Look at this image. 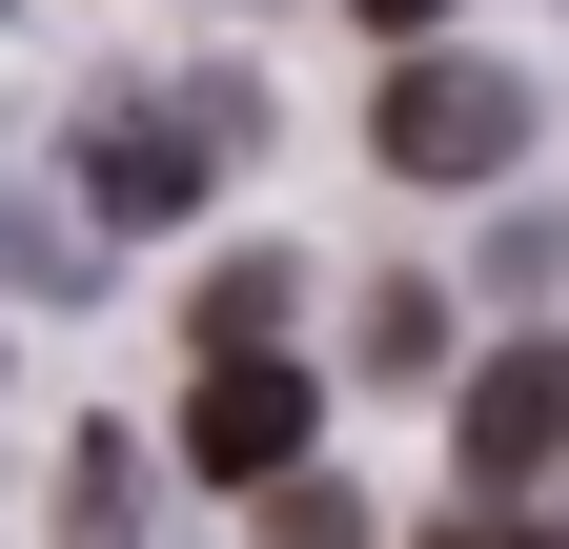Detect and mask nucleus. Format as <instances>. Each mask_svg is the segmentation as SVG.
I'll list each match as a JSON object with an SVG mask.
<instances>
[{"label": "nucleus", "instance_id": "obj_1", "mask_svg": "<svg viewBox=\"0 0 569 549\" xmlns=\"http://www.w3.org/2000/svg\"><path fill=\"white\" fill-rule=\"evenodd\" d=\"M367 163H387V183H509V163H529V82L468 61V41H407L387 102H367Z\"/></svg>", "mask_w": 569, "mask_h": 549}, {"label": "nucleus", "instance_id": "obj_2", "mask_svg": "<svg viewBox=\"0 0 569 549\" xmlns=\"http://www.w3.org/2000/svg\"><path fill=\"white\" fill-rule=\"evenodd\" d=\"M306 428H326V387L284 347H203V387H183V468H203V489H284Z\"/></svg>", "mask_w": 569, "mask_h": 549}, {"label": "nucleus", "instance_id": "obj_3", "mask_svg": "<svg viewBox=\"0 0 569 549\" xmlns=\"http://www.w3.org/2000/svg\"><path fill=\"white\" fill-rule=\"evenodd\" d=\"M203 143H224V102H102L82 203H102V224H183V203H203Z\"/></svg>", "mask_w": 569, "mask_h": 549}, {"label": "nucleus", "instance_id": "obj_4", "mask_svg": "<svg viewBox=\"0 0 569 549\" xmlns=\"http://www.w3.org/2000/svg\"><path fill=\"white\" fill-rule=\"evenodd\" d=\"M569 468V347H488L468 367V489H529Z\"/></svg>", "mask_w": 569, "mask_h": 549}, {"label": "nucleus", "instance_id": "obj_5", "mask_svg": "<svg viewBox=\"0 0 569 549\" xmlns=\"http://www.w3.org/2000/svg\"><path fill=\"white\" fill-rule=\"evenodd\" d=\"M264 549H367V509H346L326 468H284V489H264Z\"/></svg>", "mask_w": 569, "mask_h": 549}, {"label": "nucleus", "instance_id": "obj_6", "mask_svg": "<svg viewBox=\"0 0 569 549\" xmlns=\"http://www.w3.org/2000/svg\"><path fill=\"white\" fill-rule=\"evenodd\" d=\"M367 367H448V306H427V286H367Z\"/></svg>", "mask_w": 569, "mask_h": 549}, {"label": "nucleus", "instance_id": "obj_7", "mask_svg": "<svg viewBox=\"0 0 569 549\" xmlns=\"http://www.w3.org/2000/svg\"><path fill=\"white\" fill-rule=\"evenodd\" d=\"M427 549H569V529H488V509H448V529H427Z\"/></svg>", "mask_w": 569, "mask_h": 549}, {"label": "nucleus", "instance_id": "obj_8", "mask_svg": "<svg viewBox=\"0 0 569 549\" xmlns=\"http://www.w3.org/2000/svg\"><path fill=\"white\" fill-rule=\"evenodd\" d=\"M346 21H367V41H427V21H448V0H346Z\"/></svg>", "mask_w": 569, "mask_h": 549}]
</instances>
